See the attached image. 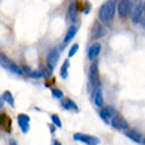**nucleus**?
<instances>
[{
    "label": "nucleus",
    "mask_w": 145,
    "mask_h": 145,
    "mask_svg": "<svg viewBox=\"0 0 145 145\" xmlns=\"http://www.w3.org/2000/svg\"><path fill=\"white\" fill-rule=\"evenodd\" d=\"M116 8H118V0H107V1L100 7L99 12H98V17H99V20L104 24L111 23L115 17Z\"/></svg>",
    "instance_id": "obj_1"
},
{
    "label": "nucleus",
    "mask_w": 145,
    "mask_h": 145,
    "mask_svg": "<svg viewBox=\"0 0 145 145\" xmlns=\"http://www.w3.org/2000/svg\"><path fill=\"white\" fill-rule=\"evenodd\" d=\"M145 8V3L142 0H135L132 4V11H131V17H132V23L138 24L141 21V16Z\"/></svg>",
    "instance_id": "obj_2"
},
{
    "label": "nucleus",
    "mask_w": 145,
    "mask_h": 145,
    "mask_svg": "<svg viewBox=\"0 0 145 145\" xmlns=\"http://www.w3.org/2000/svg\"><path fill=\"white\" fill-rule=\"evenodd\" d=\"M132 4H133L132 0H120V1H118V8H116V11H118L119 17L121 20L127 19V17L131 15Z\"/></svg>",
    "instance_id": "obj_3"
},
{
    "label": "nucleus",
    "mask_w": 145,
    "mask_h": 145,
    "mask_svg": "<svg viewBox=\"0 0 145 145\" xmlns=\"http://www.w3.org/2000/svg\"><path fill=\"white\" fill-rule=\"evenodd\" d=\"M90 83L94 88H99L100 86V78H99V70H98V63L94 62L90 67Z\"/></svg>",
    "instance_id": "obj_4"
},
{
    "label": "nucleus",
    "mask_w": 145,
    "mask_h": 145,
    "mask_svg": "<svg viewBox=\"0 0 145 145\" xmlns=\"http://www.w3.org/2000/svg\"><path fill=\"white\" fill-rule=\"evenodd\" d=\"M74 140L76 141H82L87 145H98L100 142V140L98 137H94V136H90V135H83V133H74Z\"/></svg>",
    "instance_id": "obj_5"
},
{
    "label": "nucleus",
    "mask_w": 145,
    "mask_h": 145,
    "mask_svg": "<svg viewBox=\"0 0 145 145\" xmlns=\"http://www.w3.org/2000/svg\"><path fill=\"white\" fill-rule=\"evenodd\" d=\"M111 125L114 127L115 129L119 131H127L128 129V123L125 121V119L120 116V115H115L112 120H111Z\"/></svg>",
    "instance_id": "obj_6"
},
{
    "label": "nucleus",
    "mask_w": 145,
    "mask_h": 145,
    "mask_svg": "<svg viewBox=\"0 0 145 145\" xmlns=\"http://www.w3.org/2000/svg\"><path fill=\"white\" fill-rule=\"evenodd\" d=\"M99 115H100V119H102L104 123L111 124V119L116 115V112H115V110L112 107H104V108H102V110H100Z\"/></svg>",
    "instance_id": "obj_7"
},
{
    "label": "nucleus",
    "mask_w": 145,
    "mask_h": 145,
    "mask_svg": "<svg viewBox=\"0 0 145 145\" xmlns=\"http://www.w3.org/2000/svg\"><path fill=\"white\" fill-rule=\"evenodd\" d=\"M58 59H59V52L57 49H52L48 54V58H46V62H48V66H50L52 69L56 67V65L58 63Z\"/></svg>",
    "instance_id": "obj_8"
},
{
    "label": "nucleus",
    "mask_w": 145,
    "mask_h": 145,
    "mask_svg": "<svg viewBox=\"0 0 145 145\" xmlns=\"http://www.w3.org/2000/svg\"><path fill=\"white\" fill-rule=\"evenodd\" d=\"M17 120H19V125L21 128V131H23L24 133H27L28 131H29V121H31L29 116L25 114H20L17 116Z\"/></svg>",
    "instance_id": "obj_9"
},
{
    "label": "nucleus",
    "mask_w": 145,
    "mask_h": 145,
    "mask_svg": "<svg viewBox=\"0 0 145 145\" xmlns=\"http://www.w3.org/2000/svg\"><path fill=\"white\" fill-rule=\"evenodd\" d=\"M102 52V45H100V42H94L91 46H90V49H88V58L94 61L98 56Z\"/></svg>",
    "instance_id": "obj_10"
},
{
    "label": "nucleus",
    "mask_w": 145,
    "mask_h": 145,
    "mask_svg": "<svg viewBox=\"0 0 145 145\" xmlns=\"http://www.w3.org/2000/svg\"><path fill=\"white\" fill-rule=\"evenodd\" d=\"M104 35H106V29H104L103 25H102L100 23H95V24H94V31H92V38L98 40V38L104 37Z\"/></svg>",
    "instance_id": "obj_11"
},
{
    "label": "nucleus",
    "mask_w": 145,
    "mask_h": 145,
    "mask_svg": "<svg viewBox=\"0 0 145 145\" xmlns=\"http://www.w3.org/2000/svg\"><path fill=\"white\" fill-rule=\"evenodd\" d=\"M11 118L7 116V114H3L0 116V128L4 129L5 132H11Z\"/></svg>",
    "instance_id": "obj_12"
},
{
    "label": "nucleus",
    "mask_w": 145,
    "mask_h": 145,
    "mask_svg": "<svg viewBox=\"0 0 145 145\" xmlns=\"http://www.w3.org/2000/svg\"><path fill=\"white\" fill-rule=\"evenodd\" d=\"M125 132V136L127 137H129L131 140H133V141H136V142H142V140H141V133L138 132V131H136V129H128L127 131H124Z\"/></svg>",
    "instance_id": "obj_13"
},
{
    "label": "nucleus",
    "mask_w": 145,
    "mask_h": 145,
    "mask_svg": "<svg viewBox=\"0 0 145 145\" xmlns=\"http://www.w3.org/2000/svg\"><path fill=\"white\" fill-rule=\"evenodd\" d=\"M94 104L98 107H104V99H103V92L100 88H96L94 91Z\"/></svg>",
    "instance_id": "obj_14"
},
{
    "label": "nucleus",
    "mask_w": 145,
    "mask_h": 145,
    "mask_svg": "<svg viewBox=\"0 0 145 145\" xmlns=\"http://www.w3.org/2000/svg\"><path fill=\"white\" fill-rule=\"evenodd\" d=\"M76 32H78V27H76V25H71V27L67 29V32H66V36H65V38H63V42H65V44H69L72 38L75 37Z\"/></svg>",
    "instance_id": "obj_15"
},
{
    "label": "nucleus",
    "mask_w": 145,
    "mask_h": 145,
    "mask_svg": "<svg viewBox=\"0 0 145 145\" xmlns=\"http://www.w3.org/2000/svg\"><path fill=\"white\" fill-rule=\"evenodd\" d=\"M67 21H75L76 19V5L75 4H70L69 9H67V16H66Z\"/></svg>",
    "instance_id": "obj_16"
},
{
    "label": "nucleus",
    "mask_w": 145,
    "mask_h": 145,
    "mask_svg": "<svg viewBox=\"0 0 145 145\" xmlns=\"http://www.w3.org/2000/svg\"><path fill=\"white\" fill-rule=\"evenodd\" d=\"M61 106L65 108V110H75V111H78V107L75 106V103H74L71 99H69V98H66V99L62 100Z\"/></svg>",
    "instance_id": "obj_17"
},
{
    "label": "nucleus",
    "mask_w": 145,
    "mask_h": 145,
    "mask_svg": "<svg viewBox=\"0 0 145 145\" xmlns=\"http://www.w3.org/2000/svg\"><path fill=\"white\" fill-rule=\"evenodd\" d=\"M12 72H15V74H17V75H24V71H23V67H20L19 65H16L15 62H12L11 65H9V69Z\"/></svg>",
    "instance_id": "obj_18"
},
{
    "label": "nucleus",
    "mask_w": 145,
    "mask_h": 145,
    "mask_svg": "<svg viewBox=\"0 0 145 145\" xmlns=\"http://www.w3.org/2000/svg\"><path fill=\"white\" fill-rule=\"evenodd\" d=\"M11 63H12V61L7 57V56L0 54V65L3 66V67H5V69H9V65H11Z\"/></svg>",
    "instance_id": "obj_19"
},
{
    "label": "nucleus",
    "mask_w": 145,
    "mask_h": 145,
    "mask_svg": "<svg viewBox=\"0 0 145 145\" xmlns=\"http://www.w3.org/2000/svg\"><path fill=\"white\" fill-rule=\"evenodd\" d=\"M3 99L5 100V102H7L9 106H12V107L15 106V99H13V96H12V94L9 91H5V92H4V94H3Z\"/></svg>",
    "instance_id": "obj_20"
},
{
    "label": "nucleus",
    "mask_w": 145,
    "mask_h": 145,
    "mask_svg": "<svg viewBox=\"0 0 145 145\" xmlns=\"http://www.w3.org/2000/svg\"><path fill=\"white\" fill-rule=\"evenodd\" d=\"M67 69H69V61H65L63 66L61 67V76L63 78V79L67 78Z\"/></svg>",
    "instance_id": "obj_21"
},
{
    "label": "nucleus",
    "mask_w": 145,
    "mask_h": 145,
    "mask_svg": "<svg viewBox=\"0 0 145 145\" xmlns=\"http://www.w3.org/2000/svg\"><path fill=\"white\" fill-rule=\"evenodd\" d=\"M50 118H52V121H53V124L56 127H58V128H61L62 127V123H61V120H59V118H58L56 114H53V115H50Z\"/></svg>",
    "instance_id": "obj_22"
},
{
    "label": "nucleus",
    "mask_w": 145,
    "mask_h": 145,
    "mask_svg": "<svg viewBox=\"0 0 145 145\" xmlns=\"http://www.w3.org/2000/svg\"><path fill=\"white\" fill-rule=\"evenodd\" d=\"M42 76H45V78H50L52 76V72H53V69L50 67V66H46V67H42Z\"/></svg>",
    "instance_id": "obj_23"
},
{
    "label": "nucleus",
    "mask_w": 145,
    "mask_h": 145,
    "mask_svg": "<svg viewBox=\"0 0 145 145\" xmlns=\"http://www.w3.org/2000/svg\"><path fill=\"white\" fill-rule=\"evenodd\" d=\"M52 94H53L54 98H57V99H62L63 98V92L61 90H57V88H53L52 90Z\"/></svg>",
    "instance_id": "obj_24"
},
{
    "label": "nucleus",
    "mask_w": 145,
    "mask_h": 145,
    "mask_svg": "<svg viewBox=\"0 0 145 145\" xmlns=\"http://www.w3.org/2000/svg\"><path fill=\"white\" fill-rule=\"evenodd\" d=\"M78 49H79V45H78V44H74V45L71 46L70 52H69V57H72V56H75L76 52H78Z\"/></svg>",
    "instance_id": "obj_25"
},
{
    "label": "nucleus",
    "mask_w": 145,
    "mask_h": 145,
    "mask_svg": "<svg viewBox=\"0 0 145 145\" xmlns=\"http://www.w3.org/2000/svg\"><path fill=\"white\" fill-rule=\"evenodd\" d=\"M31 76H32V78H41L42 72H40V71H32Z\"/></svg>",
    "instance_id": "obj_26"
},
{
    "label": "nucleus",
    "mask_w": 145,
    "mask_h": 145,
    "mask_svg": "<svg viewBox=\"0 0 145 145\" xmlns=\"http://www.w3.org/2000/svg\"><path fill=\"white\" fill-rule=\"evenodd\" d=\"M23 71H24V74H28V75L31 76V74H32V70L28 67V66H23Z\"/></svg>",
    "instance_id": "obj_27"
},
{
    "label": "nucleus",
    "mask_w": 145,
    "mask_h": 145,
    "mask_svg": "<svg viewBox=\"0 0 145 145\" xmlns=\"http://www.w3.org/2000/svg\"><path fill=\"white\" fill-rule=\"evenodd\" d=\"M140 23H141V25H142V27H145V8H144V12H142L141 21H140Z\"/></svg>",
    "instance_id": "obj_28"
},
{
    "label": "nucleus",
    "mask_w": 145,
    "mask_h": 145,
    "mask_svg": "<svg viewBox=\"0 0 145 145\" xmlns=\"http://www.w3.org/2000/svg\"><path fill=\"white\" fill-rule=\"evenodd\" d=\"M49 129H50V132H52V133H54V132H56V125H54V124L49 125Z\"/></svg>",
    "instance_id": "obj_29"
},
{
    "label": "nucleus",
    "mask_w": 145,
    "mask_h": 145,
    "mask_svg": "<svg viewBox=\"0 0 145 145\" xmlns=\"http://www.w3.org/2000/svg\"><path fill=\"white\" fill-rule=\"evenodd\" d=\"M9 145H17V142H16V140L11 138V140H9Z\"/></svg>",
    "instance_id": "obj_30"
},
{
    "label": "nucleus",
    "mask_w": 145,
    "mask_h": 145,
    "mask_svg": "<svg viewBox=\"0 0 145 145\" xmlns=\"http://www.w3.org/2000/svg\"><path fill=\"white\" fill-rule=\"evenodd\" d=\"M53 145H61V142H59V141H57V140H56V141L53 142Z\"/></svg>",
    "instance_id": "obj_31"
},
{
    "label": "nucleus",
    "mask_w": 145,
    "mask_h": 145,
    "mask_svg": "<svg viewBox=\"0 0 145 145\" xmlns=\"http://www.w3.org/2000/svg\"><path fill=\"white\" fill-rule=\"evenodd\" d=\"M1 103H3V99L0 98V108H1V106H3V104H1Z\"/></svg>",
    "instance_id": "obj_32"
},
{
    "label": "nucleus",
    "mask_w": 145,
    "mask_h": 145,
    "mask_svg": "<svg viewBox=\"0 0 145 145\" xmlns=\"http://www.w3.org/2000/svg\"><path fill=\"white\" fill-rule=\"evenodd\" d=\"M142 144H144V145H145V138H144V141H142Z\"/></svg>",
    "instance_id": "obj_33"
}]
</instances>
